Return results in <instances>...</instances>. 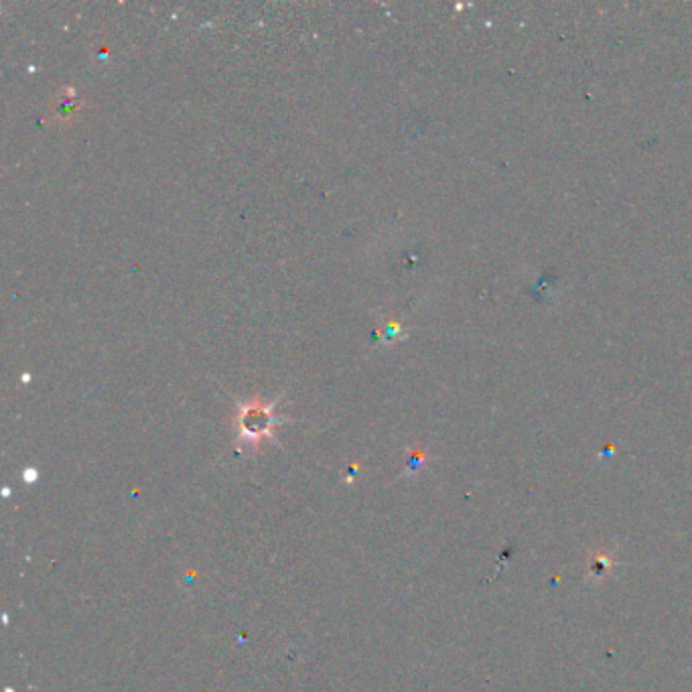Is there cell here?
<instances>
[{"label": "cell", "mask_w": 692, "mask_h": 692, "mask_svg": "<svg viewBox=\"0 0 692 692\" xmlns=\"http://www.w3.org/2000/svg\"><path fill=\"white\" fill-rule=\"evenodd\" d=\"M272 404H262L260 400L246 402L240 406L238 414V433L240 441L256 445L264 437H272V429L276 425V419L272 417Z\"/></svg>", "instance_id": "obj_1"}]
</instances>
